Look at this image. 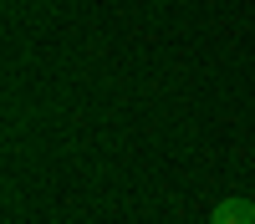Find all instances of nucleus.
<instances>
[{"label": "nucleus", "instance_id": "nucleus-1", "mask_svg": "<svg viewBox=\"0 0 255 224\" xmlns=\"http://www.w3.org/2000/svg\"><path fill=\"white\" fill-rule=\"evenodd\" d=\"M209 224H255V204L250 199H220Z\"/></svg>", "mask_w": 255, "mask_h": 224}]
</instances>
